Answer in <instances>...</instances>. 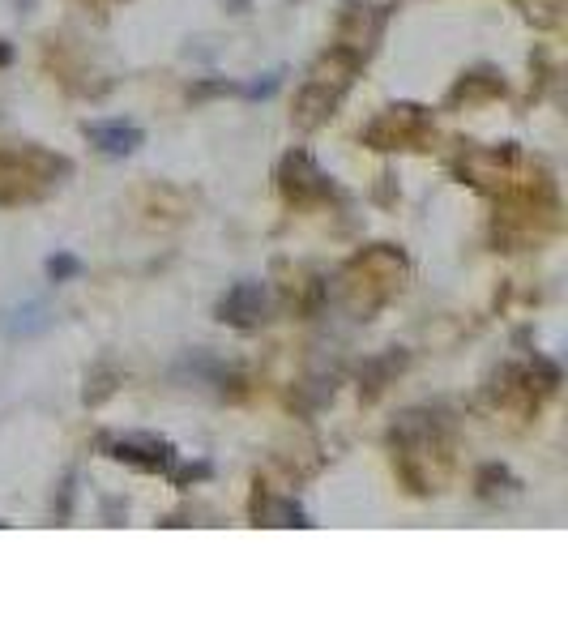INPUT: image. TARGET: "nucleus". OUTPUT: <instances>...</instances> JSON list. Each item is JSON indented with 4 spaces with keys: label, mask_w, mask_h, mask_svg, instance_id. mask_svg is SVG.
<instances>
[{
    "label": "nucleus",
    "mask_w": 568,
    "mask_h": 641,
    "mask_svg": "<svg viewBox=\"0 0 568 641\" xmlns=\"http://www.w3.org/2000/svg\"><path fill=\"white\" fill-rule=\"evenodd\" d=\"M90 137L103 141V150H107V154H128L141 141V133H137V128H125V125H111V128L98 125V128H90Z\"/></svg>",
    "instance_id": "1"
}]
</instances>
